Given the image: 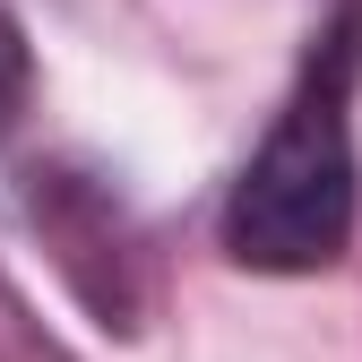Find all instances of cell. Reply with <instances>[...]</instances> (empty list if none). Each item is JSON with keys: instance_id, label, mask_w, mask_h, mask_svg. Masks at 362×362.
I'll return each instance as SVG.
<instances>
[{"instance_id": "6da1fadb", "label": "cell", "mask_w": 362, "mask_h": 362, "mask_svg": "<svg viewBox=\"0 0 362 362\" xmlns=\"http://www.w3.org/2000/svg\"><path fill=\"white\" fill-rule=\"evenodd\" d=\"M345 86H354V43L328 35V52L302 69L293 104L276 112L267 147L250 156L242 190H233L224 242H233L242 267L302 276V267H328L345 250V224H354V121H345Z\"/></svg>"}]
</instances>
